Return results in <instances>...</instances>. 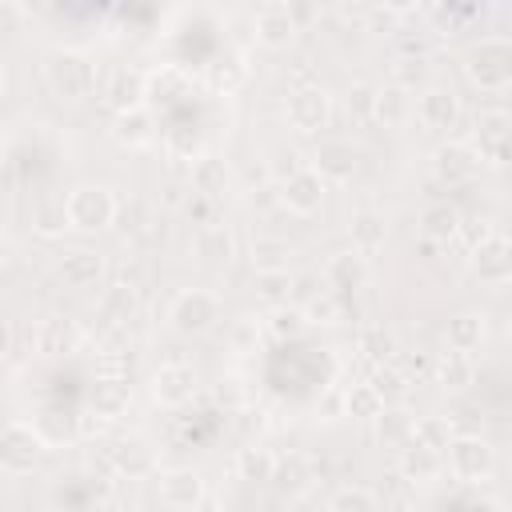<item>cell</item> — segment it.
Listing matches in <instances>:
<instances>
[{"label":"cell","instance_id":"cell-1","mask_svg":"<svg viewBox=\"0 0 512 512\" xmlns=\"http://www.w3.org/2000/svg\"><path fill=\"white\" fill-rule=\"evenodd\" d=\"M44 84L60 104H80L96 92V64L76 48H56L44 60Z\"/></svg>","mask_w":512,"mask_h":512},{"label":"cell","instance_id":"cell-2","mask_svg":"<svg viewBox=\"0 0 512 512\" xmlns=\"http://www.w3.org/2000/svg\"><path fill=\"white\" fill-rule=\"evenodd\" d=\"M464 76L480 92H504L512 84V40L508 36H480L464 52Z\"/></svg>","mask_w":512,"mask_h":512},{"label":"cell","instance_id":"cell-3","mask_svg":"<svg viewBox=\"0 0 512 512\" xmlns=\"http://www.w3.org/2000/svg\"><path fill=\"white\" fill-rule=\"evenodd\" d=\"M64 208H68V228L92 236V232H104L108 224H116L120 200H116V192H112L108 184L88 180V184H76V188L64 196Z\"/></svg>","mask_w":512,"mask_h":512},{"label":"cell","instance_id":"cell-4","mask_svg":"<svg viewBox=\"0 0 512 512\" xmlns=\"http://www.w3.org/2000/svg\"><path fill=\"white\" fill-rule=\"evenodd\" d=\"M220 312H224V304H220V296L212 288H180L172 296V304H168V328L176 336L192 340V336L212 332Z\"/></svg>","mask_w":512,"mask_h":512},{"label":"cell","instance_id":"cell-5","mask_svg":"<svg viewBox=\"0 0 512 512\" xmlns=\"http://www.w3.org/2000/svg\"><path fill=\"white\" fill-rule=\"evenodd\" d=\"M444 468L460 484H484L496 472V448L480 432H456L444 448Z\"/></svg>","mask_w":512,"mask_h":512},{"label":"cell","instance_id":"cell-6","mask_svg":"<svg viewBox=\"0 0 512 512\" xmlns=\"http://www.w3.org/2000/svg\"><path fill=\"white\" fill-rule=\"evenodd\" d=\"M284 120L300 136H320L332 120V96L324 84H296L284 100Z\"/></svg>","mask_w":512,"mask_h":512},{"label":"cell","instance_id":"cell-7","mask_svg":"<svg viewBox=\"0 0 512 512\" xmlns=\"http://www.w3.org/2000/svg\"><path fill=\"white\" fill-rule=\"evenodd\" d=\"M44 452H48V444L36 436V428L28 420H12L0 428V472L28 476L44 460Z\"/></svg>","mask_w":512,"mask_h":512},{"label":"cell","instance_id":"cell-8","mask_svg":"<svg viewBox=\"0 0 512 512\" xmlns=\"http://www.w3.org/2000/svg\"><path fill=\"white\" fill-rule=\"evenodd\" d=\"M308 168H312L324 184H344V180H352L356 168H360V148H356L352 140H344V136H324V140H316V148L308 152Z\"/></svg>","mask_w":512,"mask_h":512},{"label":"cell","instance_id":"cell-9","mask_svg":"<svg viewBox=\"0 0 512 512\" xmlns=\"http://www.w3.org/2000/svg\"><path fill=\"white\" fill-rule=\"evenodd\" d=\"M468 268L484 288H504L512 280V244L504 232L484 236L480 244L468 248Z\"/></svg>","mask_w":512,"mask_h":512},{"label":"cell","instance_id":"cell-10","mask_svg":"<svg viewBox=\"0 0 512 512\" xmlns=\"http://www.w3.org/2000/svg\"><path fill=\"white\" fill-rule=\"evenodd\" d=\"M108 464L124 480H152L160 472V456L148 436H120L108 448Z\"/></svg>","mask_w":512,"mask_h":512},{"label":"cell","instance_id":"cell-11","mask_svg":"<svg viewBox=\"0 0 512 512\" xmlns=\"http://www.w3.org/2000/svg\"><path fill=\"white\" fill-rule=\"evenodd\" d=\"M432 176L448 188H464L480 176V156L468 140H444L436 152H432Z\"/></svg>","mask_w":512,"mask_h":512},{"label":"cell","instance_id":"cell-12","mask_svg":"<svg viewBox=\"0 0 512 512\" xmlns=\"http://www.w3.org/2000/svg\"><path fill=\"white\" fill-rule=\"evenodd\" d=\"M324 192H328V184L304 164V168H296L292 176H284L276 184V204L296 212V216H312V212L324 208Z\"/></svg>","mask_w":512,"mask_h":512},{"label":"cell","instance_id":"cell-13","mask_svg":"<svg viewBox=\"0 0 512 512\" xmlns=\"http://www.w3.org/2000/svg\"><path fill=\"white\" fill-rule=\"evenodd\" d=\"M100 100L120 116V112H132V108H144L148 100V76L132 64H116L104 84H100Z\"/></svg>","mask_w":512,"mask_h":512},{"label":"cell","instance_id":"cell-14","mask_svg":"<svg viewBox=\"0 0 512 512\" xmlns=\"http://www.w3.org/2000/svg\"><path fill=\"white\" fill-rule=\"evenodd\" d=\"M196 388H200L196 384V372L184 360H168V364H160L152 372V400L160 408H184V404H192Z\"/></svg>","mask_w":512,"mask_h":512},{"label":"cell","instance_id":"cell-15","mask_svg":"<svg viewBox=\"0 0 512 512\" xmlns=\"http://www.w3.org/2000/svg\"><path fill=\"white\" fill-rule=\"evenodd\" d=\"M32 344H36V352L44 360H60V356H72V352L84 348V328L76 320H68V316H48V320L36 324Z\"/></svg>","mask_w":512,"mask_h":512},{"label":"cell","instance_id":"cell-16","mask_svg":"<svg viewBox=\"0 0 512 512\" xmlns=\"http://www.w3.org/2000/svg\"><path fill=\"white\" fill-rule=\"evenodd\" d=\"M152 480H156V492L168 508H200L204 504V476L196 468H184V464L160 468Z\"/></svg>","mask_w":512,"mask_h":512},{"label":"cell","instance_id":"cell-17","mask_svg":"<svg viewBox=\"0 0 512 512\" xmlns=\"http://www.w3.org/2000/svg\"><path fill=\"white\" fill-rule=\"evenodd\" d=\"M104 272H108V264H104V256H100L96 248H72V252H64L60 264H56V276H60V284H64L68 292H88V288H96V284L104 280Z\"/></svg>","mask_w":512,"mask_h":512},{"label":"cell","instance_id":"cell-18","mask_svg":"<svg viewBox=\"0 0 512 512\" xmlns=\"http://www.w3.org/2000/svg\"><path fill=\"white\" fill-rule=\"evenodd\" d=\"M296 24H292V12L288 4H264L256 16H252V40L268 52H284L292 40H296Z\"/></svg>","mask_w":512,"mask_h":512},{"label":"cell","instance_id":"cell-19","mask_svg":"<svg viewBox=\"0 0 512 512\" xmlns=\"http://www.w3.org/2000/svg\"><path fill=\"white\" fill-rule=\"evenodd\" d=\"M412 112L420 116V124H424L428 132H448V128L460 124V96H456L452 88L432 84V88L420 92V100H416Z\"/></svg>","mask_w":512,"mask_h":512},{"label":"cell","instance_id":"cell-20","mask_svg":"<svg viewBox=\"0 0 512 512\" xmlns=\"http://www.w3.org/2000/svg\"><path fill=\"white\" fill-rule=\"evenodd\" d=\"M348 240H352V252H360V256L380 252L384 240H388V220H384V212H376V208H356V212L348 216Z\"/></svg>","mask_w":512,"mask_h":512},{"label":"cell","instance_id":"cell-21","mask_svg":"<svg viewBox=\"0 0 512 512\" xmlns=\"http://www.w3.org/2000/svg\"><path fill=\"white\" fill-rule=\"evenodd\" d=\"M112 140L120 148H148L156 140V112L144 104V108L112 116Z\"/></svg>","mask_w":512,"mask_h":512},{"label":"cell","instance_id":"cell-22","mask_svg":"<svg viewBox=\"0 0 512 512\" xmlns=\"http://www.w3.org/2000/svg\"><path fill=\"white\" fill-rule=\"evenodd\" d=\"M420 236H424V244H452L456 236H460V224H464V216H460V208L456 204H448V200H436V204H428L424 212H420Z\"/></svg>","mask_w":512,"mask_h":512},{"label":"cell","instance_id":"cell-23","mask_svg":"<svg viewBox=\"0 0 512 512\" xmlns=\"http://www.w3.org/2000/svg\"><path fill=\"white\" fill-rule=\"evenodd\" d=\"M364 280H368V256H360V252H352V248H344V252H336L328 264H324V284H328V292H356V288H364Z\"/></svg>","mask_w":512,"mask_h":512},{"label":"cell","instance_id":"cell-24","mask_svg":"<svg viewBox=\"0 0 512 512\" xmlns=\"http://www.w3.org/2000/svg\"><path fill=\"white\" fill-rule=\"evenodd\" d=\"M484 336H488V320L484 312H456L444 328V344L448 352H460V356H472L484 348Z\"/></svg>","mask_w":512,"mask_h":512},{"label":"cell","instance_id":"cell-25","mask_svg":"<svg viewBox=\"0 0 512 512\" xmlns=\"http://www.w3.org/2000/svg\"><path fill=\"white\" fill-rule=\"evenodd\" d=\"M188 248H192V256L200 264H228L236 256V236L224 224H208V228H196L192 232V244Z\"/></svg>","mask_w":512,"mask_h":512},{"label":"cell","instance_id":"cell-26","mask_svg":"<svg viewBox=\"0 0 512 512\" xmlns=\"http://www.w3.org/2000/svg\"><path fill=\"white\" fill-rule=\"evenodd\" d=\"M128 408H132V384L128 380H96L88 416H100V420L112 424V420L128 416Z\"/></svg>","mask_w":512,"mask_h":512},{"label":"cell","instance_id":"cell-27","mask_svg":"<svg viewBox=\"0 0 512 512\" xmlns=\"http://www.w3.org/2000/svg\"><path fill=\"white\" fill-rule=\"evenodd\" d=\"M296 260V248L284 240V236H256L252 248H248V264L252 272H288Z\"/></svg>","mask_w":512,"mask_h":512},{"label":"cell","instance_id":"cell-28","mask_svg":"<svg viewBox=\"0 0 512 512\" xmlns=\"http://www.w3.org/2000/svg\"><path fill=\"white\" fill-rule=\"evenodd\" d=\"M228 180H232V168H228L224 156L200 152V156L192 160V192H200V196H208V200H220V192L228 188Z\"/></svg>","mask_w":512,"mask_h":512},{"label":"cell","instance_id":"cell-29","mask_svg":"<svg viewBox=\"0 0 512 512\" xmlns=\"http://www.w3.org/2000/svg\"><path fill=\"white\" fill-rule=\"evenodd\" d=\"M244 84H248V60H244V52H224V56H216L208 64V88L216 96H232Z\"/></svg>","mask_w":512,"mask_h":512},{"label":"cell","instance_id":"cell-30","mask_svg":"<svg viewBox=\"0 0 512 512\" xmlns=\"http://www.w3.org/2000/svg\"><path fill=\"white\" fill-rule=\"evenodd\" d=\"M444 472V452H432L424 444H404L400 448V476L412 484H432Z\"/></svg>","mask_w":512,"mask_h":512},{"label":"cell","instance_id":"cell-31","mask_svg":"<svg viewBox=\"0 0 512 512\" xmlns=\"http://www.w3.org/2000/svg\"><path fill=\"white\" fill-rule=\"evenodd\" d=\"M432 380H436L444 392H464V388L476 380V364H472V356L444 352L440 360H432Z\"/></svg>","mask_w":512,"mask_h":512},{"label":"cell","instance_id":"cell-32","mask_svg":"<svg viewBox=\"0 0 512 512\" xmlns=\"http://www.w3.org/2000/svg\"><path fill=\"white\" fill-rule=\"evenodd\" d=\"M412 412L404 408V404H388L372 424H376V432H380V444H388V448H404V444H412Z\"/></svg>","mask_w":512,"mask_h":512},{"label":"cell","instance_id":"cell-33","mask_svg":"<svg viewBox=\"0 0 512 512\" xmlns=\"http://www.w3.org/2000/svg\"><path fill=\"white\" fill-rule=\"evenodd\" d=\"M272 472H276V452L272 448L248 444V448L236 452V476L244 484H272Z\"/></svg>","mask_w":512,"mask_h":512},{"label":"cell","instance_id":"cell-34","mask_svg":"<svg viewBox=\"0 0 512 512\" xmlns=\"http://www.w3.org/2000/svg\"><path fill=\"white\" fill-rule=\"evenodd\" d=\"M32 232L44 236V240H56V236L72 232V228H68L64 196H44V200H36V208H32Z\"/></svg>","mask_w":512,"mask_h":512},{"label":"cell","instance_id":"cell-35","mask_svg":"<svg viewBox=\"0 0 512 512\" xmlns=\"http://www.w3.org/2000/svg\"><path fill=\"white\" fill-rule=\"evenodd\" d=\"M300 316H304V324H308V328H332V324H340V320H344V304H340V296H336V292L316 288V292L300 304Z\"/></svg>","mask_w":512,"mask_h":512},{"label":"cell","instance_id":"cell-36","mask_svg":"<svg viewBox=\"0 0 512 512\" xmlns=\"http://www.w3.org/2000/svg\"><path fill=\"white\" fill-rule=\"evenodd\" d=\"M408 116H412V96H408L404 88H392V84L376 88V108H372V120H380L384 128H400Z\"/></svg>","mask_w":512,"mask_h":512},{"label":"cell","instance_id":"cell-37","mask_svg":"<svg viewBox=\"0 0 512 512\" xmlns=\"http://www.w3.org/2000/svg\"><path fill=\"white\" fill-rule=\"evenodd\" d=\"M452 436H456L452 416L428 412V416H416V420H412V444H424V448H432V452H444Z\"/></svg>","mask_w":512,"mask_h":512},{"label":"cell","instance_id":"cell-38","mask_svg":"<svg viewBox=\"0 0 512 512\" xmlns=\"http://www.w3.org/2000/svg\"><path fill=\"white\" fill-rule=\"evenodd\" d=\"M312 480V464L300 456V452H288V456H276V472H272V484L288 496H300Z\"/></svg>","mask_w":512,"mask_h":512},{"label":"cell","instance_id":"cell-39","mask_svg":"<svg viewBox=\"0 0 512 512\" xmlns=\"http://www.w3.org/2000/svg\"><path fill=\"white\" fill-rule=\"evenodd\" d=\"M384 412V400L376 396V388L368 380H356L344 388V416L352 420H376Z\"/></svg>","mask_w":512,"mask_h":512},{"label":"cell","instance_id":"cell-40","mask_svg":"<svg viewBox=\"0 0 512 512\" xmlns=\"http://www.w3.org/2000/svg\"><path fill=\"white\" fill-rule=\"evenodd\" d=\"M360 352L372 364H392L396 352H400V344H396V336L384 324H368V328H360Z\"/></svg>","mask_w":512,"mask_h":512},{"label":"cell","instance_id":"cell-41","mask_svg":"<svg viewBox=\"0 0 512 512\" xmlns=\"http://www.w3.org/2000/svg\"><path fill=\"white\" fill-rule=\"evenodd\" d=\"M136 312V288L132 284H112L100 296V320L104 324H124Z\"/></svg>","mask_w":512,"mask_h":512},{"label":"cell","instance_id":"cell-42","mask_svg":"<svg viewBox=\"0 0 512 512\" xmlns=\"http://www.w3.org/2000/svg\"><path fill=\"white\" fill-rule=\"evenodd\" d=\"M148 96H156L160 104H176L180 96H188V76L172 64H164L160 72L148 76Z\"/></svg>","mask_w":512,"mask_h":512},{"label":"cell","instance_id":"cell-43","mask_svg":"<svg viewBox=\"0 0 512 512\" xmlns=\"http://www.w3.org/2000/svg\"><path fill=\"white\" fill-rule=\"evenodd\" d=\"M304 316H300V308H292V304H280V308H268V316H264V332L272 336V340H296V336H304Z\"/></svg>","mask_w":512,"mask_h":512},{"label":"cell","instance_id":"cell-44","mask_svg":"<svg viewBox=\"0 0 512 512\" xmlns=\"http://www.w3.org/2000/svg\"><path fill=\"white\" fill-rule=\"evenodd\" d=\"M368 384L376 388V396L384 400V408L388 404H404V396H408V380L400 376L396 364H376L372 376H368Z\"/></svg>","mask_w":512,"mask_h":512},{"label":"cell","instance_id":"cell-45","mask_svg":"<svg viewBox=\"0 0 512 512\" xmlns=\"http://www.w3.org/2000/svg\"><path fill=\"white\" fill-rule=\"evenodd\" d=\"M508 112L504 108H480L472 120V144H488V140H508Z\"/></svg>","mask_w":512,"mask_h":512},{"label":"cell","instance_id":"cell-46","mask_svg":"<svg viewBox=\"0 0 512 512\" xmlns=\"http://www.w3.org/2000/svg\"><path fill=\"white\" fill-rule=\"evenodd\" d=\"M328 512H380V504H376V496H372L368 488H360V484H344V488L332 492Z\"/></svg>","mask_w":512,"mask_h":512},{"label":"cell","instance_id":"cell-47","mask_svg":"<svg viewBox=\"0 0 512 512\" xmlns=\"http://www.w3.org/2000/svg\"><path fill=\"white\" fill-rule=\"evenodd\" d=\"M256 296H260L268 308L288 304V296H292V272H260V276H256Z\"/></svg>","mask_w":512,"mask_h":512},{"label":"cell","instance_id":"cell-48","mask_svg":"<svg viewBox=\"0 0 512 512\" xmlns=\"http://www.w3.org/2000/svg\"><path fill=\"white\" fill-rule=\"evenodd\" d=\"M344 104H348V116H352V120H372V108H376V84L356 80V84L348 88Z\"/></svg>","mask_w":512,"mask_h":512},{"label":"cell","instance_id":"cell-49","mask_svg":"<svg viewBox=\"0 0 512 512\" xmlns=\"http://www.w3.org/2000/svg\"><path fill=\"white\" fill-rule=\"evenodd\" d=\"M180 212H184L196 228L216 224V200H208V196H200V192H188V196L180 200Z\"/></svg>","mask_w":512,"mask_h":512},{"label":"cell","instance_id":"cell-50","mask_svg":"<svg viewBox=\"0 0 512 512\" xmlns=\"http://www.w3.org/2000/svg\"><path fill=\"white\" fill-rule=\"evenodd\" d=\"M420 80H424V60H420V56H400V60L392 64V88L412 92Z\"/></svg>","mask_w":512,"mask_h":512},{"label":"cell","instance_id":"cell-51","mask_svg":"<svg viewBox=\"0 0 512 512\" xmlns=\"http://www.w3.org/2000/svg\"><path fill=\"white\" fill-rule=\"evenodd\" d=\"M96 376L100 380H128L132 376V356L128 352H108L96 360Z\"/></svg>","mask_w":512,"mask_h":512},{"label":"cell","instance_id":"cell-52","mask_svg":"<svg viewBox=\"0 0 512 512\" xmlns=\"http://www.w3.org/2000/svg\"><path fill=\"white\" fill-rule=\"evenodd\" d=\"M396 368H400V376L412 384V376H432V356L428 352H396V360H392Z\"/></svg>","mask_w":512,"mask_h":512},{"label":"cell","instance_id":"cell-53","mask_svg":"<svg viewBox=\"0 0 512 512\" xmlns=\"http://www.w3.org/2000/svg\"><path fill=\"white\" fill-rule=\"evenodd\" d=\"M240 184H244V192H248V196H256V192H264V188L272 184V172H268V160H248V164H244V172H240Z\"/></svg>","mask_w":512,"mask_h":512},{"label":"cell","instance_id":"cell-54","mask_svg":"<svg viewBox=\"0 0 512 512\" xmlns=\"http://www.w3.org/2000/svg\"><path fill=\"white\" fill-rule=\"evenodd\" d=\"M256 344H260V324H256L252 316H244V320L232 328V348H236V352H256Z\"/></svg>","mask_w":512,"mask_h":512},{"label":"cell","instance_id":"cell-55","mask_svg":"<svg viewBox=\"0 0 512 512\" xmlns=\"http://www.w3.org/2000/svg\"><path fill=\"white\" fill-rule=\"evenodd\" d=\"M168 148H172V156H180V160H196V156H200L196 132H168Z\"/></svg>","mask_w":512,"mask_h":512},{"label":"cell","instance_id":"cell-56","mask_svg":"<svg viewBox=\"0 0 512 512\" xmlns=\"http://www.w3.org/2000/svg\"><path fill=\"white\" fill-rule=\"evenodd\" d=\"M476 148V156H480V168L488 164V168H504V160H508V140H488V144H472Z\"/></svg>","mask_w":512,"mask_h":512},{"label":"cell","instance_id":"cell-57","mask_svg":"<svg viewBox=\"0 0 512 512\" xmlns=\"http://www.w3.org/2000/svg\"><path fill=\"white\" fill-rule=\"evenodd\" d=\"M396 20H400V12L396 8H372L368 12V24H372V32H388V28H396Z\"/></svg>","mask_w":512,"mask_h":512},{"label":"cell","instance_id":"cell-58","mask_svg":"<svg viewBox=\"0 0 512 512\" xmlns=\"http://www.w3.org/2000/svg\"><path fill=\"white\" fill-rule=\"evenodd\" d=\"M12 192H16V172H12L8 160H0V204H4Z\"/></svg>","mask_w":512,"mask_h":512},{"label":"cell","instance_id":"cell-59","mask_svg":"<svg viewBox=\"0 0 512 512\" xmlns=\"http://www.w3.org/2000/svg\"><path fill=\"white\" fill-rule=\"evenodd\" d=\"M8 348H12V332H8V324L0 320V360L8 356Z\"/></svg>","mask_w":512,"mask_h":512},{"label":"cell","instance_id":"cell-60","mask_svg":"<svg viewBox=\"0 0 512 512\" xmlns=\"http://www.w3.org/2000/svg\"><path fill=\"white\" fill-rule=\"evenodd\" d=\"M472 512H500V504L496 500H480V504H472Z\"/></svg>","mask_w":512,"mask_h":512},{"label":"cell","instance_id":"cell-61","mask_svg":"<svg viewBox=\"0 0 512 512\" xmlns=\"http://www.w3.org/2000/svg\"><path fill=\"white\" fill-rule=\"evenodd\" d=\"M4 88H8V68L0 64V96H4Z\"/></svg>","mask_w":512,"mask_h":512},{"label":"cell","instance_id":"cell-62","mask_svg":"<svg viewBox=\"0 0 512 512\" xmlns=\"http://www.w3.org/2000/svg\"><path fill=\"white\" fill-rule=\"evenodd\" d=\"M172 512H204V508H172Z\"/></svg>","mask_w":512,"mask_h":512}]
</instances>
